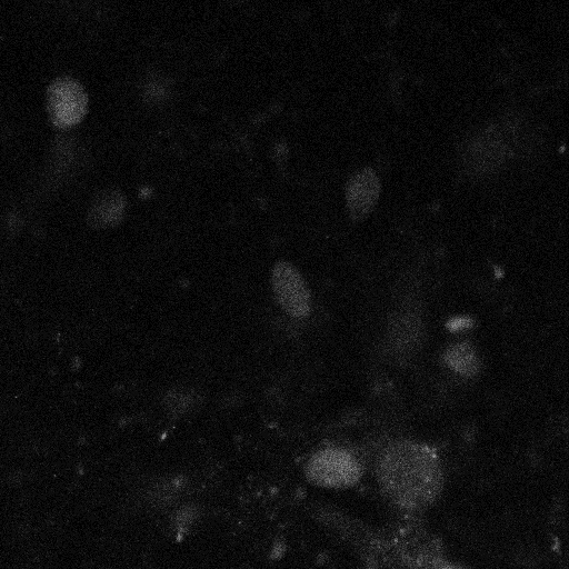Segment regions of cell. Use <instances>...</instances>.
I'll list each match as a JSON object with an SVG mask.
<instances>
[{
    "label": "cell",
    "mask_w": 569,
    "mask_h": 569,
    "mask_svg": "<svg viewBox=\"0 0 569 569\" xmlns=\"http://www.w3.org/2000/svg\"><path fill=\"white\" fill-rule=\"evenodd\" d=\"M271 290L279 307L295 319H303L311 311V295L300 271L289 261L273 264L270 276Z\"/></svg>",
    "instance_id": "5"
},
{
    "label": "cell",
    "mask_w": 569,
    "mask_h": 569,
    "mask_svg": "<svg viewBox=\"0 0 569 569\" xmlns=\"http://www.w3.org/2000/svg\"><path fill=\"white\" fill-rule=\"evenodd\" d=\"M89 98L83 86L70 76L52 80L46 90V109L51 123L60 129L78 124L87 114Z\"/></svg>",
    "instance_id": "4"
},
{
    "label": "cell",
    "mask_w": 569,
    "mask_h": 569,
    "mask_svg": "<svg viewBox=\"0 0 569 569\" xmlns=\"http://www.w3.org/2000/svg\"><path fill=\"white\" fill-rule=\"evenodd\" d=\"M365 470L361 459L341 447H326L317 450L305 466V475L309 482L335 490L356 487L362 480Z\"/></svg>",
    "instance_id": "3"
},
{
    "label": "cell",
    "mask_w": 569,
    "mask_h": 569,
    "mask_svg": "<svg viewBox=\"0 0 569 569\" xmlns=\"http://www.w3.org/2000/svg\"><path fill=\"white\" fill-rule=\"evenodd\" d=\"M379 193L380 181L372 169L366 168L355 173L346 186V200L351 218H365L375 207Z\"/></svg>",
    "instance_id": "6"
},
{
    "label": "cell",
    "mask_w": 569,
    "mask_h": 569,
    "mask_svg": "<svg viewBox=\"0 0 569 569\" xmlns=\"http://www.w3.org/2000/svg\"><path fill=\"white\" fill-rule=\"evenodd\" d=\"M372 472L382 500L399 519L423 520L445 491L442 462L435 449L421 442L388 445L376 458Z\"/></svg>",
    "instance_id": "2"
},
{
    "label": "cell",
    "mask_w": 569,
    "mask_h": 569,
    "mask_svg": "<svg viewBox=\"0 0 569 569\" xmlns=\"http://www.w3.org/2000/svg\"><path fill=\"white\" fill-rule=\"evenodd\" d=\"M429 569H469V568H466L459 563L453 562L449 558H446L442 561L433 565Z\"/></svg>",
    "instance_id": "9"
},
{
    "label": "cell",
    "mask_w": 569,
    "mask_h": 569,
    "mask_svg": "<svg viewBox=\"0 0 569 569\" xmlns=\"http://www.w3.org/2000/svg\"><path fill=\"white\" fill-rule=\"evenodd\" d=\"M124 194L114 188L99 191L88 207V223L96 228H106L118 224L126 211Z\"/></svg>",
    "instance_id": "7"
},
{
    "label": "cell",
    "mask_w": 569,
    "mask_h": 569,
    "mask_svg": "<svg viewBox=\"0 0 569 569\" xmlns=\"http://www.w3.org/2000/svg\"><path fill=\"white\" fill-rule=\"evenodd\" d=\"M329 526L369 569H429L448 558L423 520L399 519L373 525L346 513H326Z\"/></svg>",
    "instance_id": "1"
},
{
    "label": "cell",
    "mask_w": 569,
    "mask_h": 569,
    "mask_svg": "<svg viewBox=\"0 0 569 569\" xmlns=\"http://www.w3.org/2000/svg\"><path fill=\"white\" fill-rule=\"evenodd\" d=\"M447 363L461 373L471 375L477 370V360L472 350L466 345L451 348L446 355Z\"/></svg>",
    "instance_id": "8"
}]
</instances>
